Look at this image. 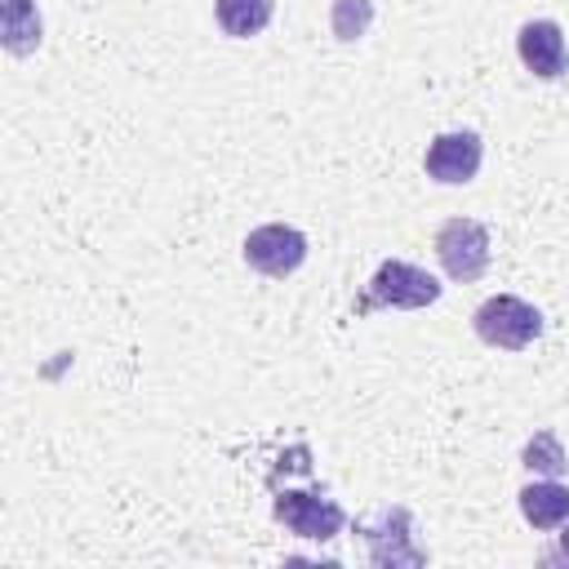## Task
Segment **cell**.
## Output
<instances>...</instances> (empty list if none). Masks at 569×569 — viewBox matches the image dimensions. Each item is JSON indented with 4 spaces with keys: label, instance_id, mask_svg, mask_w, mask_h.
Listing matches in <instances>:
<instances>
[{
    "label": "cell",
    "instance_id": "1",
    "mask_svg": "<svg viewBox=\"0 0 569 569\" xmlns=\"http://www.w3.org/2000/svg\"><path fill=\"white\" fill-rule=\"evenodd\" d=\"M471 329L485 347L498 351H525L542 333V311L516 293H493L471 311Z\"/></svg>",
    "mask_w": 569,
    "mask_h": 569
},
{
    "label": "cell",
    "instance_id": "2",
    "mask_svg": "<svg viewBox=\"0 0 569 569\" xmlns=\"http://www.w3.org/2000/svg\"><path fill=\"white\" fill-rule=\"evenodd\" d=\"M440 298V284L431 271L405 262V258H387L378 262L373 280H369V293L360 298V316L373 311V307H396V311H418V307H431Z\"/></svg>",
    "mask_w": 569,
    "mask_h": 569
},
{
    "label": "cell",
    "instance_id": "3",
    "mask_svg": "<svg viewBox=\"0 0 569 569\" xmlns=\"http://www.w3.org/2000/svg\"><path fill=\"white\" fill-rule=\"evenodd\" d=\"M244 267L267 276V280H284L307 262V236L289 222H262L244 236Z\"/></svg>",
    "mask_w": 569,
    "mask_h": 569
},
{
    "label": "cell",
    "instance_id": "4",
    "mask_svg": "<svg viewBox=\"0 0 569 569\" xmlns=\"http://www.w3.org/2000/svg\"><path fill=\"white\" fill-rule=\"evenodd\" d=\"M436 258L449 280L471 284L489 267V231L476 218H445L436 231Z\"/></svg>",
    "mask_w": 569,
    "mask_h": 569
},
{
    "label": "cell",
    "instance_id": "5",
    "mask_svg": "<svg viewBox=\"0 0 569 569\" xmlns=\"http://www.w3.org/2000/svg\"><path fill=\"white\" fill-rule=\"evenodd\" d=\"M276 520L298 533V538H311V542H329L342 533L347 525V511L333 502V498H320V493H302V489H280L276 502H271Z\"/></svg>",
    "mask_w": 569,
    "mask_h": 569
},
{
    "label": "cell",
    "instance_id": "6",
    "mask_svg": "<svg viewBox=\"0 0 569 569\" xmlns=\"http://www.w3.org/2000/svg\"><path fill=\"white\" fill-rule=\"evenodd\" d=\"M480 160H485L480 133L476 129H449V133H436L427 142L422 169H427V178H436L445 187H462L480 173Z\"/></svg>",
    "mask_w": 569,
    "mask_h": 569
},
{
    "label": "cell",
    "instance_id": "7",
    "mask_svg": "<svg viewBox=\"0 0 569 569\" xmlns=\"http://www.w3.org/2000/svg\"><path fill=\"white\" fill-rule=\"evenodd\" d=\"M365 542H369V560L373 565H422V547L413 542V520L405 507H387L378 516V525H360Z\"/></svg>",
    "mask_w": 569,
    "mask_h": 569
},
{
    "label": "cell",
    "instance_id": "8",
    "mask_svg": "<svg viewBox=\"0 0 569 569\" xmlns=\"http://www.w3.org/2000/svg\"><path fill=\"white\" fill-rule=\"evenodd\" d=\"M516 53H520L525 71H533L538 80H560L565 67H569L565 31H560V22H551V18H533V22H525L520 36H516Z\"/></svg>",
    "mask_w": 569,
    "mask_h": 569
},
{
    "label": "cell",
    "instance_id": "9",
    "mask_svg": "<svg viewBox=\"0 0 569 569\" xmlns=\"http://www.w3.org/2000/svg\"><path fill=\"white\" fill-rule=\"evenodd\" d=\"M520 516L533 525V529H560L569 520V489L551 476L533 480L520 489Z\"/></svg>",
    "mask_w": 569,
    "mask_h": 569
},
{
    "label": "cell",
    "instance_id": "10",
    "mask_svg": "<svg viewBox=\"0 0 569 569\" xmlns=\"http://www.w3.org/2000/svg\"><path fill=\"white\" fill-rule=\"evenodd\" d=\"M271 13H276V0H218V27L231 40H249L267 31Z\"/></svg>",
    "mask_w": 569,
    "mask_h": 569
},
{
    "label": "cell",
    "instance_id": "11",
    "mask_svg": "<svg viewBox=\"0 0 569 569\" xmlns=\"http://www.w3.org/2000/svg\"><path fill=\"white\" fill-rule=\"evenodd\" d=\"M0 18H4V44H9V53H31L40 44L36 0H4L0 4Z\"/></svg>",
    "mask_w": 569,
    "mask_h": 569
},
{
    "label": "cell",
    "instance_id": "12",
    "mask_svg": "<svg viewBox=\"0 0 569 569\" xmlns=\"http://www.w3.org/2000/svg\"><path fill=\"white\" fill-rule=\"evenodd\" d=\"M520 462H525L533 476H551V480L569 471V453H565V445H560L556 431H533V436L525 440V449H520Z\"/></svg>",
    "mask_w": 569,
    "mask_h": 569
},
{
    "label": "cell",
    "instance_id": "13",
    "mask_svg": "<svg viewBox=\"0 0 569 569\" xmlns=\"http://www.w3.org/2000/svg\"><path fill=\"white\" fill-rule=\"evenodd\" d=\"M369 22H373V0H333V9H329V27L342 44L360 40L369 31Z\"/></svg>",
    "mask_w": 569,
    "mask_h": 569
},
{
    "label": "cell",
    "instance_id": "14",
    "mask_svg": "<svg viewBox=\"0 0 569 569\" xmlns=\"http://www.w3.org/2000/svg\"><path fill=\"white\" fill-rule=\"evenodd\" d=\"M560 556H565V560H569V520H565V525H560Z\"/></svg>",
    "mask_w": 569,
    "mask_h": 569
}]
</instances>
